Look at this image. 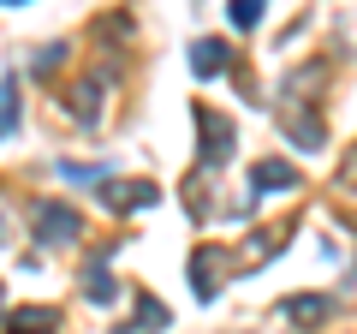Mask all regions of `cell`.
<instances>
[{
  "mask_svg": "<svg viewBox=\"0 0 357 334\" xmlns=\"http://www.w3.org/2000/svg\"><path fill=\"white\" fill-rule=\"evenodd\" d=\"M77 209H66V203H42L36 209V233H42V245H66V239H77Z\"/></svg>",
  "mask_w": 357,
  "mask_h": 334,
  "instance_id": "1",
  "label": "cell"
},
{
  "mask_svg": "<svg viewBox=\"0 0 357 334\" xmlns=\"http://www.w3.org/2000/svg\"><path fill=\"white\" fill-rule=\"evenodd\" d=\"M197 126H203V161H227L232 150V126L220 114H208V108H197Z\"/></svg>",
  "mask_w": 357,
  "mask_h": 334,
  "instance_id": "2",
  "label": "cell"
},
{
  "mask_svg": "<svg viewBox=\"0 0 357 334\" xmlns=\"http://www.w3.org/2000/svg\"><path fill=\"white\" fill-rule=\"evenodd\" d=\"M102 203H107V209H119V215H131V209H149V203H155V191H149V185H107Z\"/></svg>",
  "mask_w": 357,
  "mask_h": 334,
  "instance_id": "3",
  "label": "cell"
},
{
  "mask_svg": "<svg viewBox=\"0 0 357 334\" xmlns=\"http://www.w3.org/2000/svg\"><path fill=\"white\" fill-rule=\"evenodd\" d=\"M250 185H256V191H292V185H298V173H292L286 161H256Z\"/></svg>",
  "mask_w": 357,
  "mask_h": 334,
  "instance_id": "4",
  "label": "cell"
},
{
  "mask_svg": "<svg viewBox=\"0 0 357 334\" xmlns=\"http://www.w3.org/2000/svg\"><path fill=\"white\" fill-rule=\"evenodd\" d=\"M220 66H227V48H220V42H197L191 48V72L197 78H215Z\"/></svg>",
  "mask_w": 357,
  "mask_h": 334,
  "instance_id": "5",
  "label": "cell"
},
{
  "mask_svg": "<svg viewBox=\"0 0 357 334\" xmlns=\"http://www.w3.org/2000/svg\"><path fill=\"white\" fill-rule=\"evenodd\" d=\"M42 328H54V310H42V305H30V310L13 317V334H42Z\"/></svg>",
  "mask_w": 357,
  "mask_h": 334,
  "instance_id": "6",
  "label": "cell"
},
{
  "mask_svg": "<svg viewBox=\"0 0 357 334\" xmlns=\"http://www.w3.org/2000/svg\"><path fill=\"white\" fill-rule=\"evenodd\" d=\"M328 310H333V298H292V305H286V317L316 322V317H328Z\"/></svg>",
  "mask_w": 357,
  "mask_h": 334,
  "instance_id": "7",
  "label": "cell"
},
{
  "mask_svg": "<svg viewBox=\"0 0 357 334\" xmlns=\"http://www.w3.org/2000/svg\"><path fill=\"white\" fill-rule=\"evenodd\" d=\"M84 293H89V305H107V298H114V281H107V269H89V275H84Z\"/></svg>",
  "mask_w": 357,
  "mask_h": 334,
  "instance_id": "8",
  "label": "cell"
},
{
  "mask_svg": "<svg viewBox=\"0 0 357 334\" xmlns=\"http://www.w3.org/2000/svg\"><path fill=\"white\" fill-rule=\"evenodd\" d=\"M227 13H232V24H238V30H250L256 18H262V0H232Z\"/></svg>",
  "mask_w": 357,
  "mask_h": 334,
  "instance_id": "9",
  "label": "cell"
},
{
  "mask_svg": "<svg viewBox=\"0 0 357 334\" xmlns=\"http://www.w3.org/2000/svg\"><path fill=\"white\" fill-rule=\"evenodd\" d=\"M13 126H18V96L6 90V84H0V138H6Z\"/></svg>",
  "mask_w": 357,
  "mask_h": 334,
  "instance_id": "10",
  "label": "cell"
},
{
  "mask_svg": "<svg viewBox=\"0 0 357 334\" xmlns=\"http://www.w3.org/2000/svg\"><path fill=\"white\" fill-rule=\"evenodd\" d=\"M137 322H149V328H167V305H155V298H143V305H137Z\"/></svg>",
  "mask_w": 357,
  "mask_h": 334,
  "instance_id": "11",
  "label": "cell"
},
{
  "mask_svg": "<svg viewBox=\"0 0 357 334\" xmlns=\"http://www.w3.org/2000/svg\"><path fill=\"white\" fill-rule=\"evenodd\" d=\"M0 239H6V221H0Z\"/></svg>",
  "mask_w": 357,
  "mask_h": 334,
  "instance_id": "12",
  "label": "cell"
},
{
  "mask_svg": "<svg viewBox=\"0 0 357 334\" xmlns=\"http://www.w3.org/2000/svg\"><path fill=\"white\" fill-rule=\"evenodd\" d=\"M6 6H18V0H6Z\"/></svg>",
  "mask_w": 357,
  "mask_h": 334,
  "instance_id": "13",
  "label": "cell"
}]
</instances>
